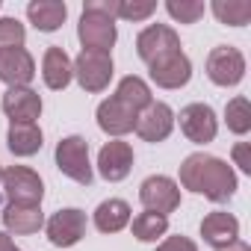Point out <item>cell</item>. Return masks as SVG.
<instances>
[{
  "label": "cell",
  "mask_w": 251,
  "mask_h": 251,
  "mask_svg": "<svg viewBox=\"0 0 251 251\" xmlns=\"http://www.w3.org/2000/svg\"><path fill=\"white\" fill-rule=\"evenodd\" d=\"M180 186L213 204H225L236 192V172L222 157L195 151L180 163Z\"/></svg>",
  "instance_id": "6da1fadb"
},
{
  "label": "cell",
  "mask_w": 251,
  "mask_h": 251,
  "mask_svg": "<svg viewBox=\"0 0 251 251\" xmlns=\"http://www.w3.org/2000/svg\"><path fill=\"white\" fill-rule=\"evenodd\" d=\"M56 169L71 177L80 186H89L95 180L92 160H89V142L83 136H65L56 142Z\"/></svg>",
  "instance_id": "7a4b0ae2"
},
{
  "label": "cell",
  "mask_w": 251,
  "mask_h": 251,
  "mask_svg": "<svg viewBox=\"0 0 251 251\" xmlns=\"http://www.w3.org/2000/svg\"><path fill=\"white\" fill-rule=\"evenodd\" d=\"M0 183H3V195L9 204L39 207L45 198V183L30 166H9L3 177H0Z\"/></svg>",
  "instance_id": "3957f363"
},
{
  "label": "cell",
  "mask_w": 251,
  "mask_h": 251,
  "mask_svg": "<svg viewBox=\"0 0 251 251\" xmlns=\"http://www.w3.org/2000/svg\"><path fill=\"white\" fill-rule=\"evenodd\" d=\"M71 65H74V77L83 86V92L98 95L112 80V53H103V50H80Z\"/></svg>",
  "instance_id": "277c9868"
},
{
  "label": "cell",
  "mask_w": 251,
  "mask_h": 251,
  "mask_svg": "<svg viewBox=\"0 0 251 251\" xmlns=\"http://www.w3.org/2000/svg\"><path fill=\"white\" fill-rule=\"evenodd\" d=\"M207 77L216 86H222V89L242 83V77H245V56H242V50L233 48V45L213 48L207 53Z\"/></svg>",
  "instance_id": "5b68a950"
},
{
  "label": "cell",
  "mask_w": 251,
  "mask_h": 251,
  "mask_svg": "<svg viewBox=\"0 0 251 251\" xmlns=\"http://www.w3.org/2000/svg\"><path fill=\"white\" fill-rule=\"evenodd\" d=\"M139 201H142L145 210L169 216V213H175L180 207V186L166 175H151L139 186Z\"/></svg>",
  "instance_id": "8992f818"
},
{
  "label": "cell",
  "mask_w": 251,
  "mask_h": 251,
  "mask_svg": "<svg viewBox=\"0 0 251 251\" xmlns=\"http://www.w3.org/2000/svg\"><path fill=\"white\" fill-rule=\"evenodd\" d=\"M77 39H80L83 50H103V53H109L115 39H118L115 18H106L100 12H86L83 9L80 24H77Z\"/></svg>",
  "instance_id": "52a82bcc"
},
{
  "label": "cell",
  "mask_w": 251,
  "mask_h": 251,
  "mask_svg": "<svg viewBox=\"0 0 251 251\" xmlns=\"http://www.w3.org/2000/svg\"><path fill=\"white\" fill-rule=\"evenodd\" d=\"M180 133L195 145L213 142L219 133V118H216L213 106L210 103H186L180 109Z\"/></svg>",
  "instance_id": "ba28073f"
},
{
  "label": "cell",
  "mask_w": 251,
  "mask_h": 251,
  "mask_svg": "<svg viewBox=\"0 0 251 251\" xmlns=\"http://www.w3.org/2000/svg\"><path fill=\"white\" fill-rule=\"evenodd\" d=\"M48 239L50 245L56 248H71L77 245L83 236H86V213L77 210V207H65V210H56L48 222Z\"/></svg>",
  "instance_id": "9c48e42d"
},
{
  "label": "cell",
  "mask_w": 251,
  "mask_h": 251,
  "mask_svg": "<svg viewBox=\"0 0 251 251\" xmlns=\"http://www.w3.org/2000/svg\"><path fill=\"white\" fill-rule=\"evenodd\" d=\"M172 130H175V109L169 103H163V100H151L139 112V118H136V133H139V139H145L151 145L166 142L172 136Z\"/></svg>",
  "instance_id": "30bf717a"
},
{
  "label": "cell",
  "mask_w": 251,
  "mask_h": 251,
  "mask_svg": "<svg viewBox=\"0 0 251 251\" xmlns=\"http://www.w3.org/2000/svg\"><path fill=\"white\" fill-rule=\"evenodd\" d=\"M148 74L160 89H183L192 80V62L183 50H172V53L154 59L148 65Z\"/></svg>",
  "instance_id": "8fae6325"
},
{
  "label": "cell",
  "mask_w": 251,
  "mask_h": 251,
  "mask_svg": "<svg viewBox=\"0 0 251 251\" xmlns=\"http://www.w3.org/2000/svg\"><path fill=\"white\" fill-rule=\"evenodd\" d=\"M136 118H139V112L133 106H127L124 100H118L115 95H109L106 100L98 103V127L115 139L136 130Z\"/></svg>",
  "instance_id": "7c38bea8"
},
{
  "label": "cell",
  "mask_w": 251,
  "mask_h": 251,
  "mask_svg": "<svg viewBox=\"0 0 251 251\" xmlns=\"http://www.w3.org/2000/svg\"><path fill=\"white\" fill-rule=\"evenodd\" d=\"M172 50H180V36L169 27V24H151L136 36V53L142 62H154Z\"/></svg>",
  "instance_id": "4fadbf2b"
},
{
  "label": "cell",
  "mask_w": 251,
  "mask_h": 251,
  "mask_svg": "<svg viewBox=\"0 0 251 251\" xmlns=\"http://www.w3.org/2000/svg\"><path fill=\"white\" fill-rule=\"evenodd\" d=\"M98 172L109 183H118V180L127 177L133 172V148H130V142H121V139L106 142L100 148V154H98Z\"/></svg>",
  "instance_id": "5bb4252c"
},
{
  "label": "cell",
  "mask_w": 251,
  "mask_h": 251,
  "mask_svg": "<svg viewBox=\"0 0 251 251\" xmlns=\"http://www.w3.org/2000/svg\"><path fill=\"white\" fill-rule=\"evenodd\" d=\"M36 77V59L30 56L27 48H9L0 50V83H6L9 89L30 86Z\"/></svg>",
  "instance_id": "9a60e30c"
},
{
  "label": "cell",
  "mask_w": 251,
  "mask_h": 251,
  "mask_svg": "<svg viewBox=\"0 0 251 251\" xmlns=\"http://www.w3.org/2000/svg\"><path fill=\"white\" fill-rule=\"evenodd\" d=\"M0 106H3V112L9 115V124H36V118L42 115V98L30 86L6 89Z\"/></svg>",
  "instance_id": "2e32d148"
},
{
  "label": "cell",
  "mask_w": 251,
  "mask_h": 251,
  "mask_svg": "<svg viewBox=\"0 0 251 251\" xmlns=\"http://www.w3.org/2000/svg\"><path fill=\"white\" fill-rule=\"evenodd\" d=\"M201 236L210 248H227L230 242L239 239V219L233 213H225V210H216V213H207L204 222H201Z\"/></svg>",
  "instance_id": "e0dca14e"
},
{
  "label": "cell",
  "mask_w": 251,
  "mask_h": 251,
  "mask_svg": "<svg viewBox=\"0 0 251 251\" xmlns=\"http://www.w3.org/2000/svg\"><path fill=\"white\" fill-rule=\"evenodd\" d=\"M42 77H45V86H48V89L62 92V89L71 83V77H74L71 56H68L62 48L50 45V48L45 50V56H42Z\"/></svg>",
  "instance_id": "ac0fdd59"
},
{
  "label": "cell",
  "mask_w": 251,
  "mask_h": 251,
  "mask_svg": "<svg viewBox=\"0 0 251 251\" xmlns=\"http://www.w3.org/2000/svg\"><path fill=\"white\" fill-rule=\"evenodd\" d=\"M27 18H30V24L36 30L56 33L68 18V6L62 0H30L27 3Z\"/></svg>",
  "instance_id": "d6986e66"
},
{
  "label": "cell",
  "mask_w": 251,
  "mask_h": 251,
  "mask_svg": "<svg viewBox=\"0 0 251 251\" xmlns=\"http://www.w3.org/2000/svg\"><path fill=\"white\" fill-rule=\"evenodd\" d=\"M130 225V204L121 198H106L95 210V227L100 233H118Z\"/></svg>",
  "instance_id": "ffe728a7"
},
{
  "label": "cell",
  "mask_w": 251,
  "mask_h": 251,
  "mask_svg": "<svg viewBox=\"0 0 251 251\" xmlns=\"http://www.w3.org/2000/svg\"><path fill=\"white\" fill-rule=\"evenodd\" d=\"M0 216H3V227H6L9 233H21V236H27V233H36V230L45 225V213H42V207L6 204Z\"/></svg>",
  "instance_id": "44dd1931"
},
{
  "label": "cell",
  "mask_w": 251,
  "mask_h": 251,
  "mask_svg": "<svg viewBox=\"0 0 251 251\" xmlns=\"http://www.w3.org/2000/svg\"><path fill=\"white\" fill-rule=\"evenodd\" d=\"M6 145L15 157H33L42 151L45 136L39 124H9V133H6Z\"/></svg>",
  "instance_id": "7402d4cb"
},
{
  "label": "cell",
  "mask_w": 251,
  "mask_h": 251,
  "mask_svg": "<svg viewBox=\"0 0 251 251\" xmlns=\"http://www.w3.org/2000/svg\"><path fill=\"white\" fill-rule=\"evenodd\" d=\"M115 98H118V100H124L127 106H133L136 112H142V109L154 100V95H151L148 83H145L142 77H136V74H127V77H124V80L118 83Z\"/></svg>",
  "instance_id": "603a6c76"
},
{
  "label": "cell",
  "mask_w": 251,
  "mask_h": 251,
  "mask_svg": "<svg viewBox=\"0 0 251 251\" xmlns=\"http://www.w3.org/2000/svg\"><path fill=\"white\" fill-rule=\"evenodd\" d=\"M130 230H133V236L139 242H157V239H163L169 233V216H160V213L145 210V213H139L130 222Z\"/></svg>",
  "instance_id": "cb8c5ba5"
},
{
  "label": "cell",
  "mask_w": 251,
  "mask_h": 251,
  "mask_svg": "<svg viewBox=\"0 0 251 251\" xmlns=\"http://www.w3.org/2000/svg\"><path fill=\"white\" fill-rule=\"evenodd\" d=\"M210 9L222 24H230V27H245L248 18H251V3L248 0H213Z\"/></svg>",
  "instance_id": "d4e9b609"
},
{
  "label": "cell",
  "mask_w": 251,
  "mask_h": 251,
  "mask_svg": "<svg viewBox=\"0 0 251 251\" xmlns=\"http://www.w3.org/2000/svg\"><path fill=\"white\" fill-rule=\"evenodd\" d=\"M225 121H227V130L236 136H245L251 130V103L245 95H236L227 100L225 106Z\"/></svg>",
  "instance_id": "484cf974"
},
{
  "label": "cell",
  "mask_w": 251,
  "mask_h": 251,
  "mask_svg": "<svg viewBox=\"0 0 251 251\" xmlns=\"http://www.w3.org/2000/svg\"><path fill=\"white\" fill-rule=\"evenodd\" d=\"M166 12H169L175 21H180V24H195V21L207 12V6L201 3V0H169V3H166Z\"/></svg>",
  "instance_id": "4316f807"
},
{
  "label": "cell",
  "mask_w": 251,
  "mask_h": 251,
  "mask_svg": "<svg viewBox=\"0 0 251 251\" xmlns=\"http://www.w3.org/2000/svg\"><path fill=\"white\" fill-rule=\"evenodd\" d=\"M157 12V3L154 0H118L115 6V18H124V21H145Z\"/></svg>",
  "instance_id": "83f0119b"
},
{
  "label": "cell",
  "mask_w": 251,
  "mask_h": 251,
  "mask_svg": "<svg viewBox=\"0 0 251 251\" xmlns=\"http://www.w3.org/2000/svg\"><path fill=\"white\" fill-rule=\"evenodd\" d=\"M27 30L18 18H0V50H9V48H24Z\"/></svg>",
  "instance_id": "f1b7e54d"
},
{
  "label": "cell",
  "mask_w": 251,
  "mask_h": 251,
  "mask_svg": "<svg viewBox=\"0 0 251 251\" xmlns=\"http://www.w3.org/2000/svg\"><path fill=\"white\" fill-rule=\"evenodd\" d=\"M157 251H198V245L189 239V236H166L160 245H157Z\"/></svg>",
  "instance_id": "f546056e"
},
{
  "label": "cell",
  "mask_w": 251,
  "mask_h": 251,
  "mask_svg": "<svg viewBox=\"0 0 251 251\" xmlns=\"http://www.w3.org/2000/svg\"><path fill=\"white\" fill-rule=\"evenodd\" d=\"M115 6H118V0H86L83 3L86 12H100L106 18H115Z\"/></svg>",
  "instance_id": "4dcf8cb0"
},
{
  "label": "cell",
  "mask_w": 251,
  "mask_h": 251,
  "mask_svg": "<svg viewBox=\"0 0 251 251\" xmlns=\"http://www.w3.org/2000/svg\"><path fill=\"white\" fill-rule=\"evenodd\" d=\"M233 160H236V166L245 172V175H251V160H248V142H236L233 145Z\"/></svg>",
  "instance_id": "1f68e13d"
},
{
  "label": "cell",
  "mask_w": 251,
  "mask_h": 251,
  "mask_svg": "<svg viewBox=\"0 0 251 251\" xmlns=\"http://www.w3.org/2000/svg\"><path fill=\"white\" fill-rule=\"evenodd\" d=\"M12 248H15V242L9 239V233L0 230V251H12Z\"/></svg>",
  "instance_id": "d6a6232c"
},
{
  "label": "cell",
  "mask_w": 251,
  "mask_h": 251,
  "mask_svg": "<svg viewBox=\"0 0 251 251\" xmlns=\"http://www.w3.org/2000/svg\"><path fill=\"white\" fill-rule=\"evenodd\" d=\"M219 251H251V245H248V242H239V239H236V242H230L227 248H219Z\"/></svg>",
  "instance_id": "836d02e7"
},
{
  "label": "cell",
  "mask_w": 251,
  "mask_h": 251,
  "mask_svg": "<svg viewBox=\"0 0 251 251\" xmlns=\"http://www.w3.org/2000/svg\"><path fill=\"white\" fill-rule=\"evenodd\" d=\"M0 177H3V169H0Z\"/></svg>",
  "instance_id": "e575fe53"
},
{
  "label": "cell",
  "mask_w": 251,
  "mask_h": 251,
  "mask_svg": "<svg viewBox=\"0 0 251 251\" xmlns=\"http://www.w3.org/2000/svg\"><path fill=\"white\" fill-rule=\"evenodd\" d=\"M12 251H21V248H12Z\"/></svg>",
  "instance_id": "d590c367"
}]
</instances>
